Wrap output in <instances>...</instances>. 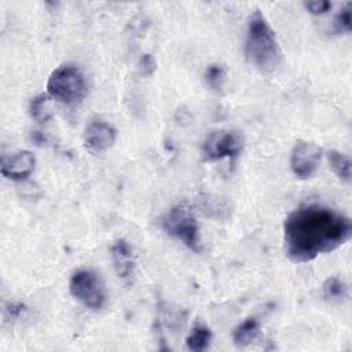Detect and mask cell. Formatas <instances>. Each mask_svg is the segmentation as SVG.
<instances>
[{
    "label": "cell",
    "mask_w": 352,
    "mask_h": 352,
    "mask_svg": "<svg viewBox=\"0 0 352 352\" xmlns=\"http://www.w3.org/2000/svg\"><path fill=\"white\" fill-rule=\"evenodd\" d=\"M351 234L346 216L323 205H304L285 219V253L296 263H307L338 249L349 241Z\"/></svg>",
    "instance_id": "6da1fadb"
},
{
    "label": "cell",
    "mask_w": 352,
    "mask_h": 352,
    "mask_svg": "<svg viewBox=\"0 0 352 352\" xmlns=\"http://www.w3.org/2000/svg\"><path fill=\"white\" fill-rule=\"evenodd\" d=\"M245 54L252 65L261 72H272L282 59L276 36L265 16L256 10L248 21Z\"/></svg>",
    "instance_id": "7a4b0ae2"
},
{
    "label": "cell",
    "mask_w": 352,
    "mask_h": 352,
    "mask_svg": "<svg viewBox=\"0 0 352 352\" xmlns=\"http://www.w3.org/2000/svg\"><path fill=\"white\" fill-rule=\"evenodd\" d=\"M47 95L65 104L81 102L87 95V81L82 72L73 65L59 66L48 77Z\"/></svg>",
    "instance_id": "3957f363"
},
{
    "label": "cell",
    "mask_w": 352,
    "mask_h": 352,
    "mask_svg": "<svg viewBox=\"0 0 352 352\" xmlns=\"http://www.w3.org/2000/svg\"><path fill=\"white\" fill-rule=\"evenodd\" d=\"M162 227L169 235L180 239L190 250L195 253L202 250L197 220L186 205L173 206L165 216Z\"/></svg>",
    "instance_id": "277c9868"
},
{
    "label": "cell",
    "mask_w": 352,
    "mask_h": 352,
    "mask_svg": "<svg viewBox=\"0 0 352 352\" xmlns=\"http://www.w3.org/2000/svg\"><path fill=\"white\" fill-rule=\"evenodd\" d=\"M69 290L84 307L99 311L106 305L107 294L102 278L92 270H80L73 274Z\"/></svg>",
    "instance_id": "5b68a950"
},
{
    "label": "cell",
    "mask_w": 352,
    "mask_h": 352,
    "mask_svg": "<svg viewBox=\"0 0 352 352\" xmlns=\"http://www.w3.org/2000/svg\"><path fill=\"white\" fill-rule=\"evenodd\" d=\"M245 146V138L239 131L212 132L202 144L205 161H219L227 157H236Z\"/></svg>",
    "instance_id": "8992f818"
},
{
    "label": "cell",
    "mask_w": 352,
    "mask_h": 352,
    "mask_svg": "<svg viewBox=\"0 0 352 352\" xmlns=\"http://www.w3.org/2000/svg\"><path fill=\"white\" fill-rule=\"evenodd\" d=\"M322 160V148L311 142H297L292 150L290 168L293 173L301 179L307 180L319 168Z\"/></svg>",
    "instance_id": "52a82bcc"
},
{
    "label": "cell",
    "mask_w": 352,
    "mask_h": 352,
    "mask_svg": "<svg viewBox=\"0 0 352 352\" xmlns=\"http://www.w3.org/2000/svg\"><path fill=\"white\" fill-rule=\"evenodd\" d=\"M116 138L117 132L113 125L102 120H95L85 128L84 146L94 154H103L114 144Z\"/></svg>",
    "instance_id": "ba28073f"
},
{
    "label": "cell",
    "mask_w": 352,
    "mask_h": 352,
    "mask_svg": "<svg viewBox=\"0 0 352 352\" xmlns=\"http://www.w3.org/2000/svg\"><path fill=\"white\" fill-rule=\"evenodd\" d=\"M36 157L32 151L22 150L1 161V175L11 180H23L34 170Z\"/></svg>",
    "instance_id": "9c48e42d"
},
{
    "label": "cell",
    "mask_w": 352,
    "mask_h": 352,
    "mask_svg": "<svg viewBox=\"0 0 352 352\" xmlns=\"http://www.w3.org/2000/svg\"><path fill=\"white\" fill-rule=\"evenodd\" d=\"M110 254L117 275L124 280H129L135 271V256L131 245L125 239H117L110 248Z\"/></svg>",
    "instance_id": "30bf717a"
},
{
    "label": "cell",
    "mask_w": 352,
    "mask_h": 352,
    "mask_svg": "<svg viewBox=\"0 0 352 352\" xmlns=\"http://www.w3.org/2000/svg\"><path fill=\"white\" fill-rule=\"evenodd\" d=\"M260 333V324L257 319L254 318H248L242 323H239L234 333H232V340L236 346H248L252 344Z\"/></svg>",
    "instance_id": "8fae6325"
},
{
    "label": "cell",
    "mask_w": 352,
    "mask_h": 352,
    "mask_svg": "<svg viewBox=\"0 0 352 352\" xmlns=\"http://www.w3.org/2000/svg\"><path fill=\"white\" fill-rule=\"evenodd\" d=\"M212 340V331L204 324H195L190 336L186 338V346L192 352L205 351Z\"/></svg>",
    "instance_id": "7c38bea8"
},
{
    "label": "cell",
    "mask_w": 352,
    "mask_h": 352,
    "mask_svg": "<svg viewBox=\"0 0 352 352\" xmlns=\"http://www.w3.org/2000/svg\"><path fill=\"white\" fill-rule=\"evenodd\" d=\"M329 164L333 169V172L345 183L351 182V161L349 158L336 150H331L327 153Z\"/></svg>",
    "instance_id": "4fadbf2b"
},
{
    "label": "cell",
    "mask_w": 352,
    "mask_h": 352,
    "mask_svg": "<svg viewBox=\"0 0 352 352\" xmlns=\"http://www.w3.org/2000/svg\"><path fill=\"white\" fill-rule=\"evenodd\" d=\"M48 98H50L48 95L41 94V95L34 96L29 103V113H30L32 118H34V121H37L38 124L47 122L52 117Z\"/></svg>",
    "instance_id": "5bb4252c"
},
{
    "label": "cell",
    "mask_w": 352,
    "mask_h": 352,
    "mask_svg": "<svg viewBox=\"0 0 352 352\" xmlns=\"http://www.w3.org/2000/svg\"><path fill=\"white\" fill-rule=\"evenodd\" d=\"M348 296V286L337 276H330L323 283V297L327 301H341Z\"/></svg>",
    "instance_id": "9a60e30c"
},
{
    "label": "cell",
    "mask_w": 352,
    "mask_h": 352,
    "mask_svg": "<svg viewBox=\"0 0 352 352\" xmlns=\"http://www.w3.org/2000/svg\"><path fill=\"white\" fill-rule=\"evenodd\" d=\"M204 78H205L206 85L210 89H213L216 92H220L221 88L224 87V82H226V78H227V73H226V69L221 65L213 63V65H209L206 67Z\"/></svg>",
    "instance_id": "2e32d148"
},
{
    "label": "cell",
    "mask_w": 352,
    "mask_h": 352,
    "mask_svg": "<svg viewBox=\"0 0 352 352\" xmlns=\"http://www.w3.org/2000/svg\"><path fill=\"white\" fill-rule=\"evenodd\" d=\"M352 4L348 3L344 8L340 10V12L334 18V30L337 33H349L352 26Z\"/></svg>",
    "instance_id": "e0dca14e"
},
{
    "label": "cell",
    "mask_w": 352,
    "mask_h": 352,
    "mask_svg": "<svg viewBox=\"0 0 352 352\" xmlns=\"http://www.w3.org/2000/svg\"><path fill=\"white\" fill-rule=\"evenodd\" d=\"M304 7L308 10V12L314 15H322L331 10V3L327 0H311L304 1Z\"/></svg>",
    "instance_id": "ac0fdd59"
},
{
    "label": "cell",
    "mask_w": 352,
    "mask_h": 352,
    "mask_svg": "<svg viewBox=\"0 0 352 352\" xmlns=\"http://www.w3.org/2000/svg\"><path fill=\"white\" fill-rule=\"evenodd\" d=\"M139 69H140V73L143 76H151L153 72L155 70V60H154V58L150 54H144L140 58Z\"/></svg>",
    "instance_id": "d6986e66"
}]
</instances>
